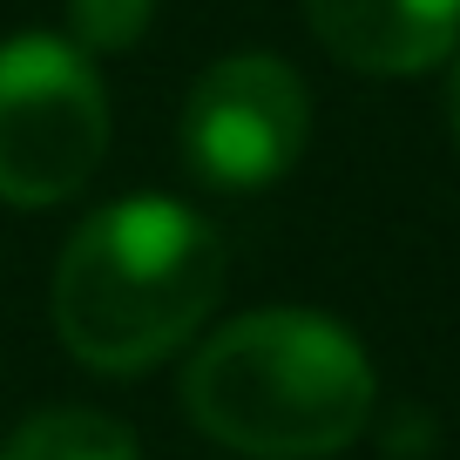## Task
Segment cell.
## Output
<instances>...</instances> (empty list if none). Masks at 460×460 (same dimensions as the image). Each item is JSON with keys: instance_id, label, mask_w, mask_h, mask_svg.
Instances as JSON below:
<instances>
[{"instance_id": "1", "label": "cell", "mask_w": 460, "mask_h": 460, "mask_svg": "<svg viewBox=\"0 0 460 460\" xmlns=\"http://www.w3.org/2000/svg\"><path fill=\"white\" fill-rule=\"evenodd\" d=\"M224 298V237L170 197H122L55 264V332L95 373H143Z\"/></svg>"}, {"instance_id": "2", "label": "cell", "mask_w": 460, "mask_h": 460, "mask_svg": "<svg viewBox=\"0 0 460 460\" xmlns=\"http://www.w3.org/2000/svg\"><path fill=\"white\" fill-rule=\"evenodd\" d=\"M183 406L230 454L325 460L373 420V359L318 312H251L190 359Z\"/></svg>"}, {"instance_id": "3", "label": "cell", "mask_w": 460, "mask_h": 460, "mask_svg": "<svg viewBox=\"0 0 460 460\" xmlns=\"http://www.w3.org/2000/svg\"><path fill=\"white\" fill-rule=\"evenodd\" d=\"M109 149V95L82 48L14 34L0 48V197L61 203L95 176Z\"/></svg>"}, {"instance_id": "4", "label": "cell", "mask_w": 460, "mask_h": 460, "mask_svg": "<svg viewBox=\"0 0 460 460\" xmlns=\"http://www.w3.org/2000/svg\"><path fill=\"white\" fill-rule=\"evenodd\" d=\"M312 95L278 55H224L183 109V163L217 190H264L298 163Z\"/></svg>"}, {"instance_id": "5", "label": "cell", "mask_w": 460, "mask_h": 460, "mask_svg": "<svg viewBox=\"0 0 460 460\" xmlns=\"http://www.w3.org/2000/svg\"><path fill=\"white\" fill-rule=\"evenodd\" d=\"M305 21L359 75H427L460 48V0H305Z\"/></svg>"}, {"instance_id": "6", "label": "cell", "mask_w": 460, "mask_h": 460, "mask_svg": "<svg viewBox=\"0 0 460 460\" xmlns=\"http://www.w3.org/2000/svg\"><path fill=\"white\" fill-rule=\"evenodd\" d=\"M0 460H143V454H136V433L122 427L115 413H95V406H55V413L21 420Z\"/></svg>"}, {"instance_id": "7", "label": "cell", "mask_w": 460, "mask_h": 460, "mask_svg": "<svg viewBox=\"0 0 460 460\" xmlns=\"http://www.w3.org/2000/svg\"><path fill=\"white\" fill-rule=\"evenodd\" d=\"M149 14H156V0H68V28L82 48L95 55H122V48L143 41Z\"/></svg>"}, {"instance_id": "8", "label": "cell", "mask_w": 460, "mask_h": 460, "mask_svg": "<svg viewBox=\"0 0 460 460\" xmlns=\"http://www.w3.org/2000/svg\"><path fill=\"white\" fill-rule=\"evenodd\" d=\"M447 115H454V136H460V61H454V75H447Z\"/></svg>"}]
</instances>
